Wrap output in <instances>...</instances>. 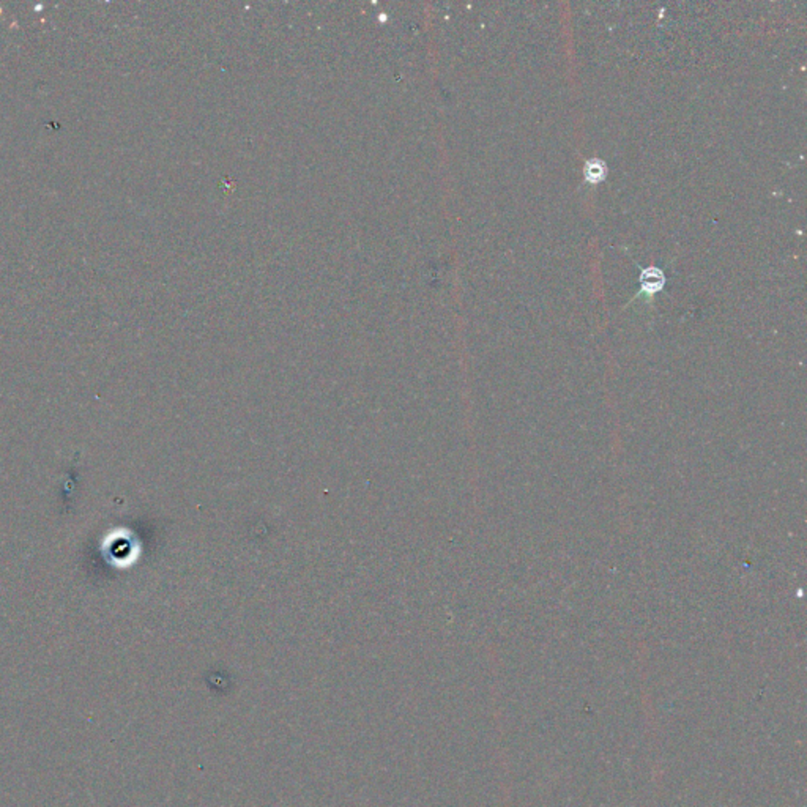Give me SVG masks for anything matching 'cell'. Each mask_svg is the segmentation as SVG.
Wrapping results in <instances>:
<instances>
[{
    "label": "cell",
    "instance_id": "1",
    "mask_svg": "<svg viewBox=\"0 0 807 807\" xmlns=\"http://www.w3.org/2000/svg\"><path fill=\"white\" fill-rule=\"evenodd\" d=\"M639 283H640V292L637 297L643 295L645 298L648 300V302H651V298L664 289V285L667 283V278H665V273L661 268L656 267V265H650V267L640 268Z\"/></svg>",
    "mask_w": 807,
    "mask_h": 807
},
{
    "label": "cell",
    "instance_id": "2",
    "mask_svg": "<svg viewBox=\"0 0 807 807\" xmlns=\"http://www.w3.org/2000/svg\"><path fill=\"white\" fill-rule=\"evenodd\" d=\"M608 169L604 159L601 158H590L585 161L584 166V181L589 185H599L607 177Z\"/></svg>",
    "mask_w": 807,
    "mask_h": 807
}]
</instances>
